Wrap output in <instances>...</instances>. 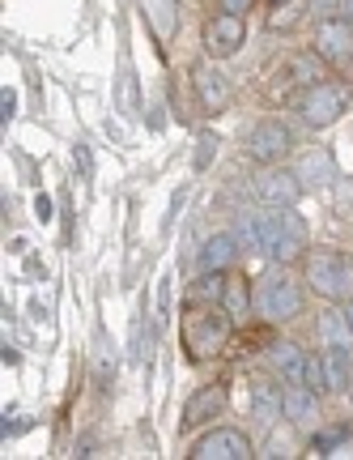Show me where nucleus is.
I'll return each instance as SVG.
<instances>
[{
  "instance_id": "nucleus-1",
  "label": "nucleus",
  "mask_w": 353,
  "mask_h": 460,
  "mask_svg": "<svg viewBox=\"0 0 353 460\" xmlns=\"http://www.w3.org/2000/svg\"><path fill=\"white\" fill-rule=\"evenodd\" d=\"M252 303H256L260 320H273V324H281V320H294V315H298V307H303V290H298L286 273H269V278L256 281Z\"/></svg>"
},
{
  "instance_id": "nucleus-2",
  "label": "nucleus",
  "mask_w": 353,
  "mask_h": 460,
  "mask_svg": "<svg viewBox=\"0 0 353 460\" xmlns=\"http://www.w3.org/2000/svg\"><path fill=\"white\" fill-rule=\"evenodd\" d=\"M306 281L320 298H353V261L337 252H315L306 261Z\"/></svg>"
},
{
  "instance_id": "nucleus-3",
  "label": "nucleus",
  "mask_w": 353,
  "mask_h": 460,
  "mask_svg": "<svg viewBox=\"0 0 353 460\" xmlns=\"http://www.w3.org/2000/svg\"><path fill=\"white\" fill-rule=\"evenodd\" d=\"M345 107H349V85H340V82H315L303 94V102H298V111H303V119L311 128L337 124L340 115H345Z\"/></svg>"
},
{
  "instance_id": "nucleus-4",
  "label": "nucleus",
  "mask_w": 353,
  "mask_h": 460,
  "mask_svg": "<svg viewBox=\"0 0 353 460\" xmlns=\"http://www.w3.org/2000/svg\"><path fill=\"white\" fill-rule=\"evenodd\" d=\"M225 337H230V324H225L222 315L196 312V303H192V315L183 320V345H188V358H213V354H222Z\"/></svg>"
},
{
  "instance_id": "nucleus-5",
  "label": "nucleus",
  "mask_w": 353,
  "mask_h": 460,
  "mask_svg": "<svg viewBox=\"0 0 353 460\" xmlns=\"http://www.w3.org/2000/svg\"><path fill=\"white\" fill-rule=\"evenodd\" d=\"M315 56L328 60L332 68L349 65L353 60V22L349 17H323L315 31Z\"/></svg>"
},
{
  "instance_id": "nucleus-6",
  "label": "nucleus",
  "mask_w": 353,
  "mask_h": 460,
  "mask_svg": "<svg viewBox=\"0 0 353 460\" xmlns=\"http://www.w3.org/2000/svg\"><path fill=\"white\" fill-rule=\"evenodd\" d=\"M196 460H247L252 456V439L243 435V430H209V435H200L192 447Z\"/></svg>"
},
{
  "instance_id": "nucleus-7",
  "label": "nucleus",
  "mask_w": 353,
  "mask_h": 460,
  "mask_svg": "<svg viewBox=\"0 0 353 460\" xmlns=\"http://www.w3.org/2000/svg\"><path fill=\"white\" fill-rule=\"evenodd\" d=\"M289 146H294V137H289L286 124H277V119H264L252 128L247 137V154L256 158V163H277V158H286Z\"/></svg>"
},
{
  "instance_id": "nucleus-8",
  "label": "nucleus",
  "mask_w": 353,
  "mask_h": 460,
  "mask_svg": "<svg viewBox=\"0 0 353 460\" xmlns=\"http://www.w3.org/2000/svg\"><path fill=\"white\" fill-rule=\"evenodd\" d=\"M243 39H247V31H243L239 13H222V17H213L209 26H205V51H209L213 60L234 56V51L243 48Z\"/></svg>"
},
{
  "instance_id": "nucleus-9",
  "label": "nucleus",
  "mask_w": 353,
  "mask_h": 460,
  "mask_svg": "<svg viewBox=\"0 0 353 460\" xmlns=\"http://www.w3.org/2000/svg\"><path fill=\"white\" fill-rule=\"evenodd\" d=\"M298 192H303V180L294 171H264L256 180V197L264 205H273V209H294Z\"/></svg>"
},
{
  "instance_id": "nucleus-10",
  "label": "nucleus",
  "mask_w": 353,
  "mask_h": 460,
  "mask_svg": "<svg viewBox=\"0 0 353 460\" xmlns=\"http://www.w3.org/2000/svg\"><path fill=\"white\" fill-rule=\"evenodd\" d=\"M225 401H230V388H225V384H205V388L188 401V410H183V427H200V422L222 418Z\"/></svg>"
},
{
  "instance_id": "nucleus-11",
  "label": "nucleus",
  "mask_w": 353,
  "mask_h": 460,
  "mask_svg": "<svg viewBox=\"0 0 353 460\" xmlns=\"http://www.w3.org/2000/svg\"><path fill=\"white\" fill-rule=\"evenodd\" d=\"M192 85H196V99H200V107H205L209 115H217L225 102H230V82H225L213 65H196L192 68Z\"/></svg>"
},
{
  "instance_id": "nucleus-12",
  "label": "nucleus",
  "mask_w": 353,
  "mask_h": 460,
  "mask_svg": "<svg viewBox=\"0 0 353 460\" xmlns=\"http://www.w3.org/2000/svg\"><path fill=\"white\" fill-rule=\"evenodd\" d=\"M303 243H306L303 217L289 214V209H281V230H277V243H273V252H269V256L286 269V264H294L298 256H303Z\"/></svg>"
},
{
  "instance_id": "nucleus-13",
  "label": "nucleus",
  "mask_w": 353,
  "mask_h": 460,
  "mask_svg": "<svg viewBox=\"0 0 353 460\" xmlns=\"http://www.w3.org/2000/svg\"><path fill=\"white\" fill-rule=\"evenodd\" d=\"M281 418H289L294 427H315V418H320L315 388H306V384H289V393L281 396Z\"/></svg>"
},
{
  "instance_id": "nucleus-14",
  "label": "nucleus",
  "mask_w": 353,
  "mask_h": 460,
  "mask_svg": "<svg viewBox=\"0 0 353 460\" xmlns=\"http://www.w3.org/2000/svg\"><path fill=\"white\" fill-rule=\"evenodd\" d=\"M277 230H281V214H247L239 226V243H247L252 252H273Z\"/></svg>"
},
{
  "instance_id": "nucleus-15",
  "label": "nucleus",
  "mask_w": 353,
  "mask_h": 460,
  "mask_svg": "<svg viewBox=\"0 0 353 460\" xmlns=\"http://www.w3.org/2000/svg\"><path fill=\"white\" fill-rule=\"evenodd\" d=\"M294 175L303 180V188H323V183L337 180V163H332V154H328V149H311V154L298 158Z\"/></svg>"
},
{
  "instance_id": "nucleus-16",
  "label": "nucleus",
  "mask_w": 353,
  "mask_h": 460,
  "mask_svg": "<svg viewBox=\"0 0 353 460\" xmlns=\"http://www.w3.org/2000/svg\"><path fill=\"white\" fill-rule=\"evenodd\" d=\"M141 13L149 22V31L158 34V43L175 39L179 31V0H141Z\"/></svg>"
},
{
  "instance_id": "nucleus-17",
  "label": "nucleus",
  "mask_w": 353,
  "mask_h": 460,
  "mask_svg": "<svg viewBox=\"0 0 353 460\" xmlns=\"http://www.w3.org/2000/svg\"><path fill=\"white\" fill-rule=\"evenodd\" d=\"M234 252H239V234H213L209 243H205V252H200V269H217V273H225L230 264H234Z\"/></svg>"
},
{
  "instance_id": "nucleus-18",
  "label": "nucleus",
  "mask_w": 353,
  "mask_h": 460,
  "mask_svg": "<svg viewBox=\"0 0 353 460\" xmlns=\"http://www.w3.org/2000/svg\"><path fill=\"white\" fill-rule=\"evenodd\" d=\"M323 379H328V393H349L353 384V367L345 349H328L323 354Z\"/></svg>"
},
{
  "instance_id": "nucleus-19",
  "label": "nucleus",
  "mask_w": 353,
  "mask_h": 460,
  "mask_svg": "<svg viewBox=\"0 0 353 460\" xmlns=\"http://www.w3.org/2000/svg\"><path fill=\"white\" fill-rule=\"evenodd\" d=\"M222 307L230 312V320H247V312L256 307V303H252V286L230 273V278H225V290H222Z\"/></svg>"
},
{
  "instance_id": "nucleus-20",
  "label": "nucleus",
  "mask_w": 353,
  "mask_h": 460,
  "mask_svg": "<svg viewBox=\"0 0 353 460\" xmlns=\"http://www.w3.org/2000/svg\"><path fill=\"white\" fill-rule=\"evenodd\" d=\"M320 337H323V345H328V349H345V345L353 341L349 315H345V312H332V307H328V312L320 315Z\"/></svg>"
},
{
  "instance_id": "nucleus-21",
  "label": "nucleus",
  "mask_w": 353,
  "mask_h": 460,
  "mask_svg": "<svg viewBox=\"0 0 353 460\" xmlns=\"http://www.w3.org/2000/svg\"><path fill=\"white\" fill-rule=\"evenodd\" d=\"M273 362H277V371H281L289 384H306V354L298 349V345H277Z\"/></svg>"
},
{
  "instance_id": "nucleus-22",
  "label": "nucleus",
  "mask_w": 353,
  "mask_h": 460,
  "mask_svg": "<svg viewBox=\"0 0 353 460\" xmlns=\"http://www.w3.org/2000/svg\"><path fill=\"white\" fill-rule=\"evenodd\" d=\"M277 410H281V396H277L269 384H260L256 396H252V413H256V422H260V427L277 422Z\"/></svg>"
},
{
  "instance_id": "nucleus-23",
  "label": "nucleus",
  "mask_w": 353,
  "mask_h": 460,
  "mask_svg": "<svg viewBox=\"0 0 353 460\" xmlns=\"http://www.w3.org/2000/svg\"><path fill=\"white\" fill-rule=\"evenodd\" d=\"M222 290H225V273L205 269V278L192 286V303H196V298H205V303H209V298H222Z\"/></svg>"
},
{
  "instance_id": "nucleus-24",
  "label": "nucleus",
  "mask_w": 353,
  "mask_h": 460,
  "mask_svg": "<svg viewBox=\"0 0 353 460\" xmlns=\"http://www.w3.org/2000/svg\"><path fill=\"white\" fill-rule=\"evenodd\" d=\"M111 371H115V362H111V349H107V337H98V379L111 384Z\"/></svg>"
},
{
  "instance_id": "nucleus-25",
  "label": "nucleus",
  "mask_w": 353,
  "mask_h": 460,
  "mask_svg": "<svg viewBox=\"0 0 353 460\" xmlns=\"http://www.w3.org/2000/svg\"><path fill=\"white\" fill-rule=\"evenodd\" d=\"M306 388H315V393L328 388V379H323V358H306Z\"/></svg>"
},
{
  "instance_id": "nucleus-26",
  "label": "nucleus",
  "mask_w": 353,
  "mask_h": 460,
  "mask_svg": "<svg viewBox=\"0 0 353 460\" xmlns=\"http://www.w3.org/2000/svg\"><path fill=\"white\" fill-rule=\"evenodd\" d=\"M340 439H345V427H332V430H320V435H315V452H328V447H337Z\"/></svg>"
},
{
  "instance_id": "nucleus-27",
  "label": "nucleus",
  "mask_w": 353,
  "mask_h": 460,
  "mask_svg": "<svg viewBox=\"0 0 353 460\" xmlns=\"http://www.w3.org/2000/svg\"><path fill=\"white\" fill-rule=\"evenodd\" d=\"M294 73H303V77H298V82H320V68H315V60H298V65H294Z\"/></svg>"
},
{
  "instance_id": "nucleus-28",
  "label": "nucleus",
  "mask_w": 353,
  "mask_h": 460,
  "mask_svg": "<svg viewBox=\"0 0 353 460\" xmlns=\"http://www.w3.org/2000/svg\"><path fill=\"white\" fill-rule=\"evenodd\" d=\"M213 146H217L213 137H200V154H196V171H205V166H209V158H213Z\"/></svg>"
},
{
  "instance_id": "nucleus-29",
  "label": "nucleus",
  "mask_w": 353,
  "mask_h": 460,
  "mask_svg": "<svg viewBox=\"0 0 353 460\" xmlns=\"http://www.w3.org/2000/svg\"><path fill=\"white\" fill-rule=\"evenodd\" d=\"M13 107H17V94L4 90V94H0V119H13Z\"/></svg>"
},
{
  "instance_id": "nucleus-30",
  "label": "nucleus",
  "mask_w": 353,
  "mask_h": 460,
  "mask_svg": "<svg viewBox=\"0 0 353 460\" xmlns=\"http://www.w3.org/2000/svg\"><path fill=\"white\" fill-rule=\"evenodd\" d=\"M340 9V0H315V13L320 17H332Z\"/></svg>"
},
{
  "instance_id": "nucleus-31",
  "label": "nucleus",
  "mask_w": 353,
  "mask_h": 460,
  "mask_svg": "<svg viewBox=\"0 0 353 460\" xmlns=\"http://www.w3.org/2000/svg\"><path fill=\"white\" fill-rule=\"evenodd\" d=\"M222 4H225V13H239L243 17V9H247L252 0H222Z\"/></svg>"
},
{
  "instance_id": "nucleus-32",
  "label": "nucleus",
  "mask_w": 353,
  "mask_h": 460,
  "mask_svg": "<svg viewBox=\"0 0 353 460\" xmlns=\"http://www.w3.org/2000/svg\"><path fill=\"white\" fill-rule=\"evenodd\" d=\"M77 163H81V171H85V175L94 171V163H90V154H85V146H77Z\"/></svg>"
},
{
  "instance_id": "nucleus-33",
  "label": "nucleus",
  "mask_w": 353,
  "mask_h": 460,
  "mask_svg": "<svg viewBox=\"0 0 353 460\" xmlns=\"http://www.w3.org/2000/svg\"><path fill=\"white\" fill-rule=\"evenodd\" d=\"M34 209H39V217H51V200L39 197V200H34Z\"/></svg>"
},
{
  "instance_id": "nucleus-34",
  "label": "nucleus",
  "mask_w": 353,
  "mask_h": 460,
  "mask_svg": "<svg viewBox=\"0 0 353 460\" xmlns=\"http://www.w3.org/2000/svg\"><path fill=\"white\" fill-rule=\"evenodd\" d=\"M340 9H345V17L353 22V0H340Z\"/></svg>"
},
{
  "instance_id": "nucleus-35",
  "label": "nucleus",
  "mask_w": 353,
  "mask_h": 460,
  "mask_svg": "<svg viewBox=\"0 0 353 460\" xmlns=\"http://www.w3.org/2000/svg\"><path fill=\"white\" fill-rule=\"evenodd\" d=\"M345 315H349V329H353V298H349V307H345Z\"/></svg>"
},
{
  "instance_id": "nucleus-36",
  "label": "nucleus",
  "mask_w": 353,
  "mask_h": 460,
  "mask_svg": "<svg viewBox=\"0 0 353 460\" xmlns=\"http://www.w3.org/2000/svg\"><path fill=\"white\" fill-rule=\"evenodd\" d=\"M273 4H286V0H273Z\"/></svg>"
}]
</instances>
